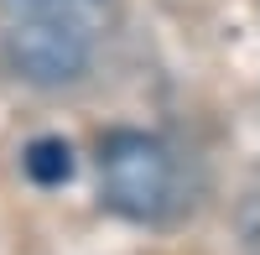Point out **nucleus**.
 I'll return each instance as SVG.
<instances>
[{
	"label": "nucleus",
	"mask_w": 260,
	"mask_h": 255,
	"mask_svg": "<svg viewBox=\"0 0 260 255\" xmlns=\"http://www.w3.org/2000/svg\"><path fill=\"white\" fill-rule=\"evenodd\" d=\"M6 21H31V16H73V21H104V0H0Z\"/></svg>",
	"instance_id": "obj_4"
},
{
	"label": "nucleus",
	"mask_w": 260,
	"mask_h": 255,
	"mask_svg": "<svg viewBox=\"0 0 260 255\" xmlns=\"http://www.w3.org/2000/svg\"><path fill=\"white\" fill-rule=\"evenodd\" d=\"M6 62L37 89H62L78 83L94 68L99 52V21H73V16H31V21H6Z\"/></svg>",
	"instance_id": "obj_2"
},
{
	"label": "nucleus",
	"mask_w": 260,
	"mask_h": 255,
	"mask_svg": "<svg viewBox=\"0 0 260 255\" xmlns=\"http://www.w3.org/2000/svg\"><path fill=\"white\" fill-rule=\"evenodd\" d=\"M99 193L125 219H167L177 208V156L146 131H110L99 146Z\"/></svg>",
	"instance_id": "obj_1"
},
{
	"label": "nucleus",
	"mask_w": 260,
	"mask_h": 255,
	"mask_svg": "<svg viewBox=\"0 0 260 255\" xmlns=\"http://www.w3.org/2000/svg\"><path fill=\"white\" fill-rule=\"evenodd\" d=\"M21 167L42 182V187H57V182H68L73 177V146L68 141H57V136H42L26 146V156H21Z\"/></svg>",
	"instance_id": "obj_3"
}]
</instances>
